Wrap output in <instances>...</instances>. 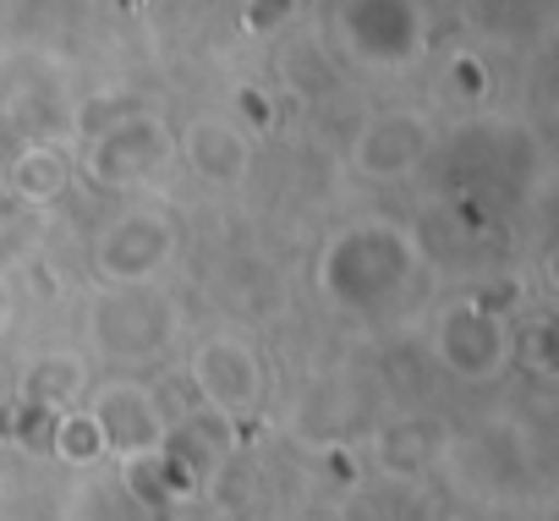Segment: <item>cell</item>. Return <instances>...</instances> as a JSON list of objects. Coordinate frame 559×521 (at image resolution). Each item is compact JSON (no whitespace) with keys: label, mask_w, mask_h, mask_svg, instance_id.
Instances as JSON below:
<instances>
[{"label":"cell","mask_w":559,"mask_h":521,"mask_svg":"<svg viewBox=\"0 0 559 521\" xmlns=\"http://www.w3.org/2000/svg\"><path fill=\"white\" fill-rule=\"evenodd\" d=\"M192 374H198V390L209 395V406L219 412H247L263 390V368L258 357L241 346V341H209L198 357H192Z\"/></svg>","instance_id":"cell-1"},{"label":"cell","mask_w":559,"mask_h":521,"mask_svg":"<svg viewBox=\"0 0 559 521\" xmlns=\"http://www.w3.org/2000/svg\"><path fill=\"white\" fill-rule=\"evenodd\" d=\"M423 149H428L423 121H412V116H384V121L368 127V138L357 143V165H362L368 176H401V170H412V165L423 159Z\"/></svg>","instance_id":"cell-2"},{"label":"cell","mask_w":559,"mask_h":521,"mask_svg":"<svg viewBox=\"0 0 559 521\" xmlns=\"http://www.w3.org/2000/svg\"><path fill=\"white\" fill-rule=\"evenodd\" d=\"M105 241H110V247L127 241V258H116V264L105 270V275H116V281H143V275H154L165 258H170V225H165V220H148V214H127Z\"/></svg>","instance_id":"cell-3"},{"label":"cell","mask_w":559,"mask_h":521,"mask_svg":"<svg viewBox=\"0 0 559 521\" xmlns=\"http://www.w3.org/2000/svg\"><path fill=\"white\" fill-rule=\"evenodd\" d=\"M187 159H192V170L209 176V181H236V176L247 170V143H241L236 127L203 116V121L187 127Z\"/></svg>","instance_id":"cell-4"},{"label":"cell","mask_w":559,"mask_h":521,"mask_svg":"<svg viewBox=\"0 0 559 521\" xmlns=\"http://www.w3.org/2000/svg\"><path fill=\"white\" fill-rule=\"evenodd\" d=\"M17 192L23 198H34V203H45V198H56L61 192V181H67V165H61V154H50V149H28L23 159H17Z\"/></svg>","instance_id":"cell-5"},{"label":"cell","mask_w":559,"mask_h":521,"mask_svg":"<svg viewBox=\"0 0 559 521\" xmlns=\"http://www.w3.org/2000/svg\"><path fill=\"white\" fill-rule=\"evenodd\" d=\"M56 450H61L67 461H72V455H83V461H88V455H99V450H105V439H99V428H94V417H88V412H67V417L56 423Z\"/></svg>","instance_id":"cell-6"}]
</instances>
